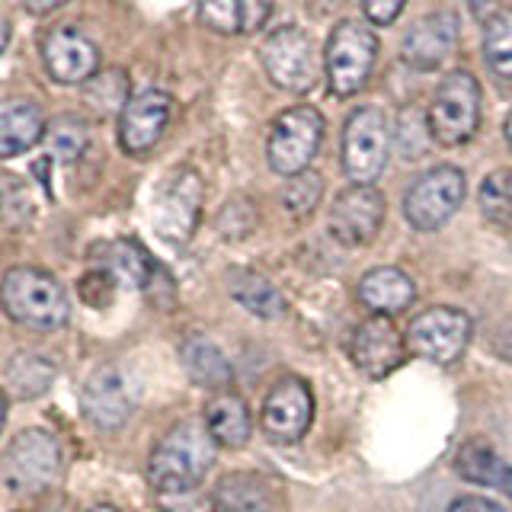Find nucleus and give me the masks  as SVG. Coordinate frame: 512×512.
<instances>
[{
    "label": "nucleus",
    "instance_id": "nucleus-2",
    "mask_svg": "<svg viewBox=\"0 0 512 512\" xmlns=\"http://www.w3.org/2000/svg\"><path fill=\"white\" fill-rule=\"evenodd\" d=\"M0 304L13 324L29 330H58L68 324L71 301L52 272L36 266H13L0 282Z\"/></svg>",
    "mask_w": 512,
    "mask_h": 512
},
{
    "label": "nucleus",
    "instance_id": "nucleus-18",
    "mask_svg": "<svg viewBox=\"0 0 512 512\" xmlns=\"http://www.w3.org/2000/svg\"><path fill=\"white\" fill-rule=\"evenodd\" d=\"M80 407L96 429H119L132 413V394L119 368L103 365L87 378L80 391Z\"/></svg>",
    "mask_w": 512,
    "mask_h": 512
},
{
    "label": "nucleus",
    "instance_id": "nucleus-36",
    "mask_svg": "<svg viewBox=\"0 0 512 512\" xmlns=\"http://www.w3.org/2000/svg\"><path fill=\"white\" fill-rule=\"evenodd\" d=\"M404 7L407 0H362V13L372 26H391Z\"/></svg>",
    "mask_w": 512,
    "mask_h": 512
},
{
    "label": "nucleus",
    "instance_id": "nucleus-37",
    "mask_svg": "<svg viewBox=\"0 0 512 512\" xmlns=\"http://www.w3.org/2000/svg\"><path fill=\"white\" fill-rule=\"evenodd\" d=\"M448 512H506L500 503L487 500V496H458V500H452V506H448Z\"/></svg>",
    "mask_w": 512,
    "mask_h": 512
},
{
    "label": "nucleus",
    "instance_id": "nucleus-35",
    "mask_svg": "<svg viewBox=\"0 0 512 512\" xmlns=\"http://www.w3.org/2000/svg\"><path fill=\"white\" fill-rule=\"evenodd\" d=\"M256 228V205L244 196L231 199L218 215V231L228 240H244Z\"/></svg>",
    "mask_w": 512,
    "mask_h": 512
},
{
    "label": "nucleus",
    "instance_id": "nucleus-24",
    "mask_svg": "<svg viewBox=\"0 0 512 512\" xmlns=\"http://www.w3.org/2000/svg\"><path fill=\"white\" fill-rule=\"evenodd\" d=\"M215 512H272V493L260 474L234 471L218 480L212 493Z\"/></svg>",
    "mask_w": 512,
    "mask_h": 512
},
{
    "label": "nucleus",
    "instance_id": "nucleus-31",
    "mask_svg": "<svg viewBox=\"0 0 512 512\" xmlns=\"http://www.w3.org/2000/svg\"><path fill=\"white\" fill-rule=\"evenodd\" d=\"M45 141H48V151H52L55 160H61V164H74V160L84 157V151H87L90 128L77 116H58L48 122Z\"/></svg>",
    "mask_w": 512,
    "mask_h": 512
},
{
    "label": "nucleus",
    "instance_id": "nucleus-23",
    "mask_svg": "<svg viewBox=\"0 0 512 512\" xmlns=\"http://www.w3.org/2000/svg\"><path fill=\"white\" fill-rule=\"evenodd\" d=\"M228 292H231V298H234L237 304H244V308H247L253 317L279 320V317L288 311L285 295L263 276V272H253V269H231V272H228Z\"/></svg>",
    "mask_w": 512,
    "mask_h": 512
},
{
    "label": "nucleus",
    "instance_id": "nucleus-26",
    "mask_svg": "<svg viewBox=\"0 0 512 512\" xmlns=\"http://www.w3.org/2000/svg\"><path fill=\"white\" fill-rule=\"evenodd\" d=\"M45 116L32 103H13L0 109V160L32 151L45 138Z\"/></svg>",
    "mask_w": 512,
    "mask_h": 512
},
{
    "label": "nucleus",
    "instance_id": "nucleus-15",
    "mask_svg": "<svg viewBox=\"0 0 512 512\" xmlns=\"http://www.w3.org/2000/svg\"><path fill=\"white\" fill-rule=\"evenodd\" d=\"M349 356L356 362L359 372L368 378H388L394 368L404 365L407 359V340L400 336L391 317L372 314L352 330L349 336Z\"/></svg>",
    "mask_w": 512,
    "mask_h": 512
},
{
    "label": "nucleus",
    "instance_id": "nucleus-19",
    "mask_svg": "<svg viewBox=\"0 0 512 512\" xmlns=\"http://www.w3.org/2000/svg\"><path fill=\"white\" fill-rule=\"evenodd\" d=\"M272 0H199V20L218 36H253L269 23Z\"/></svg>",
    "mask_w": 512,
    "mask_h": 512
},
{
    "label": "nucleus",
    "instance_id": "nucleus-3",
    "mask_svg": "<svg viewBox=\"0 0 512 512\" xmlns=\"http://www.w3.org/2000/svg\"><path fill=\"white\" fill-rule=\"evenodd\" d=\"M378 61V36L372 26L343 20L333 26L324 48V77L333 96H356Z\"/></svg>",
    "mask_w": 512,
    "mask_h": 512
},
{
    "label": "nucleus",
    "instance_id": "nucleus-22",
    "mask_svg": "<svg viewBox=\"0 0 512 512\" xmlns=\"http://www.w3.org/2000/svg\"><path fill=\"white\" fill-rule=\"evenodd\" d=\"M96 253H100V260L93 263V269H103L116 282L132 285V288H148L154 269H157V263L151 260V253L144 250L138 240H128V237L100 244V247H96Z\"/></svg>",
    "mask_w": 512,
    "mask_h": 512
},
{
    "label": "nucleus",
    "instance_id": "nucleus-13",
    "mask_svg": "<svg viewBox=\"0 0 512 512\" xmlns=\"http://www.w3.org/2000/svg\"><path fill=\"white\" fill-rule=\"evenodd\" d=\"M311 420H314V394L304 378L295 375L282 378L263 400L260 426L266 432V439H272L276 445L298 442L311 429Z\"/></svg>",
    "mask_w": 512,
    "mask_h": 512
},
{
    "label": "nucleus",
    "instance_id": "nucleus-21",
    "mask_svg": "<svg viewBox=\"0 0 512 512\" xmlns=\"http://www.w3.org/2000/svg\"><path fill=\"white\" fill-rule=\"evenodd\" d=\"M205 426H208V432H212L215 445L244 448L250 442V432H253L247 400L234 391H218L205 404Z\"/></svg>",
    "mask_w": 512,
    "mask_h": 512
},
{
    "label": "nucleus",
    "instance_id": "nucleus-16",
    "mask_svg": "<svg viewBox=\"0 0 512 512\" xmlns=\"http://www.w3.org/2000/svg\"><path fill=\"white\" fill-rule=\"evenodd\" d=\"M384 224V196L375 186L343 189L330 208V234L346 247H365L378 237Z\"/></svg>",
    "mask_w": 512,
    "mask_h": 512
},
{
    "label": "nucleus",
    "instance_id": "nucleus-12",
    "mask_svg": "<svg viewBox=\"0 0 512 512\" xmlns=\"http://www.w3.org/2000/svg\"><path fill=\"white\" fill-rule=\"evenodd\" d=\"M39 55L55 84L77 87L100 74V48L77 26H55L42 36Z\"/></svg>",
    "mask_w": 512,
    "mask_h": 512
},
{
    "label": "nucleus",
    "instance_id": "nucleus-38",
    "mask_svg": "<svg viewBox=\"0 0 512 512\" xmlns=\"http://www.w3.org/2000/svg\"><path fill=\"white\" fill-rule=\"evenodd\" d=\"M64 4H68V0H23L26 13H32V16H45V13L64 7Z\"/></svg>",
    "mask_w": 512,
    "mask_h": 512
},
{
    "label": "nucleus",
    "instance_id": "nucleus-45",
    "mask_svg": "<svg viewBox=\"0 0 512 512\" xmlns=\"http://www.w3.org/2000/svg\"><path fill=\"white\" fill-rule=\"evenodd\" d=\"M90 512H119L116 506H93Z\"/></svg>",
    "mask_w": 512,
    "mask_h": 512
},
{
    "label": "nucleus",
    "instance_id": "nucleus-4",
    "mask_svg": "<svg viewBox=\"0 0 512 512\" xmlns=\"http://www.w3.org/2000/svg\"><path fill=\"white\" fill-rule=\"evenodd\" d=\"M0 474L10 493H45L61 480V448L52 432L45 429H23L16 436L4 461H0Z\"/></svg>",
    "mask_w": 512,
    "mask_h": 512
},
{
    "label": "nucleus",
    "instance_id": "nucleus-44",
    "mask_svg": "<svg viewBox=\"0 0 512 512\" xmlns=\"http://www.w3.org/2000/svg\"><path fill=\"white\" fill-rule=\"evenodd\" d=\"M506 141H509V148H512V112L506 116Z\"/></svg>",
    "mask_w": 512,
    "mask_h": 512
},
{
    "label": "nucleus",
    "instance_id": "nucleus-5",
    "mask_svg": "<svg viewBox=\"0 0 512 512\" xmlns=\"http://www.w3.org/2000/svg\"><path fill=\"white\" fill-rule=\"evenodd\" d=\"M432 141L445 148L471 141L480 125V84L471 71H452L442 77V84L426 109Z\"/></svg>",
    "mask_w": 512,
    "mask_h": 512
},
{
    "label": "nucleus",
    "instance_id": "nucleus-43",
    "mask_svg": "<svg viewBox=\"0 0 512 512\" xmlns=\"http://www.w3.org/2000/svg\"><path fill=\"white\" fill-rule=\"evenodd\" d=\"M4 423H7V397L0 394V429H4Z\"/></svg>",
    "mask_w": 512,
    "mask_h": 512
},
{
    "label": "nucleus",
    "instance_id": "nucleus-20",
    "mask_svg": "<svg viewBox=\"0 0 512 512\" xmlns=\"http://www.w3.org/2000/svg\"><path fill=\"white\" fill-rule=\"evenodd\" d=\"M359 298L368 311L375 314H400L407 311L416 298V285L404 269L397 266H378L372 272H365L359 282Z\"/></svg>",
    "mask_w": 512,
    "mask_h": 512
},
{
    "label": "nucleus",
    "instance_id": "nucleus-6",
    "mask_svg": "<svg viewBox=\"0 0 512 512\" xmlns=\"http://www.w3.org/2000/svg\"><path fill=\"white\" fill-rule=\"evenodd\" d=\"M391 125L378 106H359L343 125V170L356 186H372L388 167Z\"/></svg>",
    "mask_w": 512,
    "mask_h": 512
},
{
    "label": "nucleus",
    "instance_id": "nucleus-41",
    "mask_svg": "<svg viewBox=\"0 0 512 512\" xmlns=\"http://www.w3.org/2000/svg\"><path fill=\"white\" fill-rule=\"evenodd\" d=\"M7 42H10V23L4 20V16H0V52L7 48Z\"/></svg>",
    "mask_w": 512,
    "mask_h": 512
},
{
    "label": "nucleus",
    "instance_id": "nucleus-27",
    "mask_svg": "<svg viewBox=\"0 0 512 512\" xmlns=\"http://www.w3.org/2000/svg\"><path fill=\"white\" fill-rule=\"evenodd\" d=\"M455 471L480 487H500L503 474L509 471V464L496 455V448L487 439H468L455 455Z\"/></svg>",
    "mask_w": 512,
    "mask_h": 512
},
{
    "label": "nucleus",
    "instance_id": "nucleus-32",
    "mask_svg": "<svg viewBox=\"0 0 512 512\" xmlns=\"http://www.w3.org/2000/svg\"><path fill=\"white\" fill-rule=\"evenodd\" d=\"M480 212L493 224H512V170H493L477 192Z\"/></svg>",
    "mask_w": 512,
    "mask_h": 512
},
{
    "label": "nucleus",
    "instance_id": "nucleus-14",
    "mask_svg": "<svg viewBox=\"0 0 512 512\" xmlns=\"http://www.w3.org/2000/svg\"><path fill=\"white\" fill-rule=\"evenodd\" d=\"M173 116V96L167 90L148 87L135 93L119 112V144L125 154L144 157L164 138Z\"/></svg>",
    "mask_w": 512,
    "mask_h": 512
},
{
    "label": "nucleus",
    "instance_id": "nucleus-33",
    "mask_svg": "<svg viewBox=\"0 0 512 512\" xmlns=\"http://www.w3.org/2000/svg\"><path fill=\"white\" fill-rule=\"evenodd\" d=\"M84 87H87V103L96 112H103V116H109V112H122L125 103L132 100V96H128L125 71H103V74H96L93 80H87Z\"/></svg>",
    "mask_w": 512,
    "mask_h": 512
},
{
    "label": "nucleus",
    "instance_id": "nucleus-10",
    "mask_svg": "<svg viewBox=\"0 0 512 512\" xmlns=\"http://www.w3.org/2000/svg\"><path fill=\"white\" fill-rule=\"evenodd\" d=\"M205 202V183L192 167L173 170L164 186L157 189L154 199V228L157 234L173 247L189 244V237L196 234Z\"/></svg>",
    "mask_w": 512,
    "mask_h": 512
},
{
    "label": "nucleus",
    "instance_id": "nucleus-29",
    "mask_svg": "<svg viewBox=\"0 0 512 512\" xmlns=\"http://www.w3.org/2000/svg\"><path fill=\"white\" fill-rule=\"evenodd\" d=\"M484 61L500 80H512V10H493L487 16Z\"/></svg>",
    "mask_w": 512,
    "mask_h": 512
},
{
    "label": "nucleus",
    "instance_id": "nucleus-8",
    "mask_svg": "<svg viewBox=\"0 0 512 512\" xmlns=\"http://www.w3.org/2000/svg\"><path fill=\"white\" fill-rule=\"evenodd\" d=\"M260 61L272 84L288 93H308L320 80V58L314 39L298 26L272 29L263 39Z\"/></svg>",
    "mask_w": 512,
    "mask_h": 512
},
{
    "label": "nucleus",
    "instance_id": "nucleus-42",
    "mask_svg": "<svg viewBox=\"0 0 512 512\" xmlns=\"http://www.w3.org/2000/svg\"><path fill=\"white\" fill-rule=\"evenodd\" d=\"M500 490H503V493L509 496V500H512V468L503 474V480H500Z\"/></svg>",
    "mask_w": 512,
    "mask_h": 512
},
{
    "label": "nucleus",
    "instance_id": "nucleus-9",
    "mask_svg": "<svg viewBox=\"0 0 512 512\" xmlns=\"http://www.w3.org/2000/svg\"><path fill=\"white\" fill-rule=\"evenodd\" d=\"M464 192H468V180L452 164L432 167L423 176H416L404 196V215L410 221V228L439 231L461 208Z\"/></svg>",
    "mask_w": 512,
    "mask_h": 512
},
{
    "label": "nucleus",
    "instance_id": "nucleus-17",
    "mask_svg": "<svg viewBox=\"0 0 512 512\" xmlns=\"http://www.w3.org/2000/svg\"><path fill=\"white\" fill-rule=\"evenodd\" d=\"M458 16L452 10H436L420 16L410 29L404 42H400V58L416 71H432L455 52L458 45Z\"/></svg>",
    "mask_w": 512,
    "mask_h": 512
},
{
    "label": "nucleus",
    "instance_id": "nucleus-25",
    "mask_svg": "<svg viewBox=\"0 0 512 512\" xmlns=\"http://www.w3.org/2000/svg\"><path fill=\"white\" fill-rule=\"evenodd\" d=\"M183 368L186 375L199 384V388H208V391H228L231 388V362L228 356L208 340V336H189L183 343Z\"/></svg>",
    "mask_w": 512,
    "mask_h": 512
},
{
    "label": "nucleus",
    "instance_id": "nucleus-30",
    "mask_svg": "<svg viewBox=\"0 0 512 512\" xmlns=\"http://www.w3.org/2000/svg\"><path fill=\"white\" fill-rule=\"evenodd\" d=\"M7 381L20 397H39L55 381V362H48L39 352H20L7 365Z\"/></svg>",
    "mask_w": 512,
    "mask_h": 512
},
{
    "label": "nucleus",
    "instance_id": "nucleus-28",
    "mask_svg": "<svg viewBox=\"0 0 512 512\" xmlns=\"http://www.w3.org/2000/svg\"><path fill=\"white\" fill-rule=\"evenodd\" d=\"M391 141H394L397 154L404 157V160H420V157H426L429 144H432L429 116H426L420 106H404L394 116Z\"/></svg>",
    "mask_w": 512,
    "mask_h": 512
},
{
    "label": "nucleus",
    "instance_id": "nucleus-7",
    "mask_svg": "<svg viewBox=\"0 0 512 512\" xmlns=\"http://www.w3.org/2000/svg\"><path fill=\"white\" fill-rule=\"evenodd\" d=\"M324 116L314 106H292L272 122L266 138V160L279 176H298L311 167V160L324 141Z\"/></svg>",
    "mask_w": 512,
    "mask_h": 512
},
{
    "label": "nucleus",
    "instance_id": "nucleus-34",
    "mask_svg": "<svg viewBox=\"0 0 512 512\" xmlns=\"http://www.w3.org/2000/svg\"><path fill=\"white\" fill-rule=\"evenodd\" d=\"M320 196H324V180H320L317 173L304 170L298 176H288V186L282 192V202H285V208L292 215L304 218V215H311L314 208H317Z\"/></svg>",
    "mask_w": 512,
    "mask_h": 512
},
{
    "label": "nucleus",
    "instance_id": "nucleus-39",
    "mask_svg": "<svg viewBox=\"0 0 512 512\" xmlns=\"http://www.w3.org/2000/svg\"><path fill=\"white\" fill-rule=\"evenodd\" d=\"M39 512H77L68 500H64V496H55V500L52 503H45Z\"/></svg>",
    "mask_w": 512,
    "mask_h": 512
},
{
    "label": "nucleus",
    "instance_id": "nucleus-11",
    "mask_svg": "<svg viewBox=\"0 0 512 512\" xmlns=\"http://www.w3.org/2000/svg\"><path fill=\"white\" fill-rule=\"evenodd\" d=\"M471 317L458 308H429L416 314L407 330V346L436 365H452L471 343Z\"/></svg>",
    "mask_w": 512,
    "mask_h": 512
},
{
    "label": "nucleus",
    "instance_id": "nucleus-1",
    "mask_svg": "<svg viewBox=\"0 0 512 512\" xmlns=\"http://www.w3.org/2000/svg\"><path fill=\"white\" fill-rule=\"evenodd\" d=\"M218 445L205 420L176 423L164 439L154 445L148 461V480L160 496H180L196 490L208 468L215 464Z\"/></svg>",
    "mask_w": 512,
    "mask_h": 512
},
{
    "label": "nucleus",
    "instance_id": "nucleus-40",
    "mask_svg": "<svg viewBox=\"0 0 512 512\" xmlns=\"http://www.w3.org/2000/svg\"><path fill=\"white\" fill-rule=\"evenodd\" d=\"M471 4V10L477 13V16H484L487 10H493V0H468Z\"/></svg>",
    "mask_w": 512,
    "mask_h": 512
}]
</instances>
